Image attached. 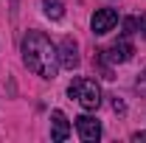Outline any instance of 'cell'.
Listing matches in <instances>:
<instances>
[{
    "label": "cell",
    "mask_w": 146,
    "mask_h": 143,
    "mask_svg": "<svg viewBox=\"0 0 146 143\" xmlns=\"http://www.w3.org/2000/svg\"><path fill=\"white\" fill-rule=\"evenodd\" d=\"M23 62L25 68L42 79H56L59 70V56L56 48L51 45V39L42 34V31H28L23 39Z\"/></svg>",
    "instance_id": "1"
},
{
    "label": "cell",
    "mask_w": 146,
    "mask_h": 143,
    "mask_svg": "<svg viewBox=\"0 0 146 143\" xmlns=\"http://www.w3.org/2000/svg\"><path fill=\"white\" fill-rule=\"evenodd\" d=\"M68 95L76 98L84 109H96L98 104H101V90H98V84H96L93 79H87V76L73 79L70 87H68Z\"/></svg>",
    "instance_id": "2"
},
{
    "label": "cell",
    "mask_w": 146,
    "mask_h": 143,
    "mask_svg": "<svg viewBox=\"0 0 146 143\" xmlns=\"http://www.w3.org/2000/svg\"><path fill=\"white\" fill-rule=\"evenodd\" d=\"M115 23H118V11H115V9H98V11L93 14V20H90L93 34H98V36L110 34V31L115 28Z\"/></svg>",
    "instance_id": "3"
},
{
    "label": "cell",
    "mask_w": 146,
    "mask_h": 143,
    "mask_svg": "<svg viewBox=\"0 0 146 143\" xmlns=\"http://www.w3.org/2000/svg\"><path fill=\"white\" fill-rule=\"evenodd\" d=\"M56 56H59V65H62V68H68V70L79 68V45L73 42L70 36H65V39L59 42V48H56Z\"/></svg>",
    "instance_id": "4"
},
{
    "label": "cell",
    "mask_w": 146,
    "mask_h": 143,
    "mask_svg": "<svg viewBox=\"0 0 146 143\" xmlns=\"http://www.w3.org/2000/svg\"><path fill=\"white\" fill-rule=\"evenodd\" d=\"M76 129H79V138L87 143H96L101 138V124L96 118H90V115H79L76 118Z\"/></svg>",
    "instance_id": "5"
},
{
    "label": "cell",
    "mask_w": 146,
    "mask_h": 143,
    "mask_svg": "<svg viewBox=\"0 0 146 143\" xmlns=\"http://www.w3.org/2000/svg\"><path fill=\"white\" fill-rule=\"evenodd\" d=\"M68 138H70V124H68V118H65L62 109H54L51 112V140L62 143Z\"/></svg>",
    "instance_id": "6"
},
{
    "label": "cell",
    "mask_w": 146,
    "mask_h": 143,
    "mask_svg": "<svg viewBox=\"0 0 146 143\" xmlns=\"http://www.w3.org/2000/svg\"><path fill=\"white\" fill-rule=\"evenodd\" d=\"M104 54H107V62H112V65H121V62H129L135 51H132V45H129L127 39H121V42L110 45V48L104 51Z\"/></svg>",
    "instance_id": "7"
},
{
    "label": "cell",
    "mask_w": 146,
    "mask_h": 143,
    "mask_svg": "<svg viewBox=\"0 0 146 143\" xmlns=\"http://www.w3.org/2000/svg\"><path fill=\"white\" fill-rule=\"evenodd\" d=\"M42 9H45V14H48L51 20H62V17H65L62 0H42Z\"/></svg>",
    "instance_id": "8"
},
{
    "label": "cell",
    "mask_w": 146,
    "mask_h": 143,
    "mask_svg": "<svg viewBox=\"0 0 146 143\" xmlns=\"http://www.w3.org/2000/svg\"><path fill=\"white\" fill-rule=\"evenodd\" d=\"M135 28H138V20H124V36L135 34Z\"/></svg>",
    "instance_id": "9"
},
{
    "label": "cell",
    "mask_w": 146,
    "mask_h": 143,
    "mask_svg": "<svg viewBox=\"0 0 146 143\" xmlns=\"http://www.w3.org/2000/svg\"><path fill=\"white\" fill-rule=\"evenodd\" d=\"M112 109H115V112H121V115H124V112H127V104H124V101H121V98H118V95H115V98H112Z\"/></svg>",
    "instance_id": "10"
},
{
    "label": "cell",
    "mask_w": 146,
    "mask_h": 143,
    "mask_svg": "<svg viewBox=\"0 0 146 143\" xmlns=\"http://www.w3.org/2000/svg\"><path fill=\"white\" fill-rule=\"evenodd\" d=\"M138 31H141V36H146V14L138 17Z\"/></svg>",
    "instance_id": "11"
},
{
    "label": "cell",
    "mask_w": 146,
    "mask_h": 143,
    "mask_svg": "<svg viewBox=\"0 0 146 143\" xmlns=\"http://www.w3.org/2000/svg\"><path fill=\"white\" fill-rule=\"evenodd\" d=\"M138 90H141V93H146V70L141 73V79H138Z\"/></svg>",
    "instance_id": "12"
},
{
    "label": "cell",
    "mask_w": 146,
    "mask_h": 143,
    "mask_svg": "<svg viewBox=\"0 0 146 143\" xmlns=\"http://www.w3.org/2000/svg\"><path fill=\"white\" fill-rule=\"evenodd\" d=\"M132 140H135V143H141V140H146V132H138V135H132Z\"/></svg>",
    "instance_id": "13"
}]
</instances>
